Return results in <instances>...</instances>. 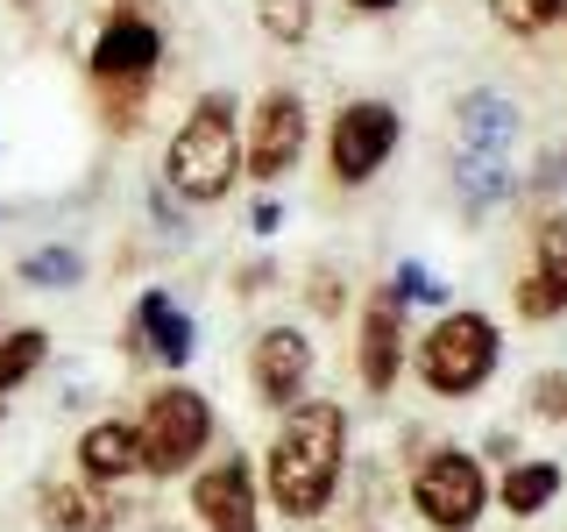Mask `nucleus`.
Masks as SVG:
<instances>
[{
  "label": "nucleus",
  "mask_w": 567,
  "mask_h": 532,
  "mask_svg": "<svg viewBox=\"0 0 567 532\" xmlns=\"http://www.w3.org/2000/svg\"><path fill=\"white\" fill-rule=\"evenodd\" d=\"M341 475H348V412L333 398H298L277 426L270 454H262L270 511H284L291 525H312L341 497Z\"/></svg>",
  "instance_id": "nucleus-1"
},
{
  "label": "nucleus",
  "mask_w": 567,
  "mask_h": 532,
  "mask_svg": "<svg viewBox=\"0 0 567 532\" xmlns=\"http://www.w3.org/2000/svg\"><path fill=\"white\" fill-rule=\"evenodd\" d=\"M241 177V106L235 93H206L177 121L171 150H164V192L185 206H220Z\"/></svg>",
  "instance_id": "nucleus-2"
},
{
  "label": "nucleus",
  "mask_w": 567,
  "mask_h": 532,
  "mask_svg": "<svg viewBox=\"0 0 567 532\" xmlns=\"http://www.w3.org/2000/svg\"><path fill=\"white\" fill-rule=\"evenodd\" d=\"M496 362H504V334H496V319L475 313V306H447L412 341V369H419L425 398H447V405L475 398V390L496 377Z\"/></svg>",
  "instance_id": "nucleus-3"
},
{
  "label": "nucleus",
  "mask_w": 567,
  "mask_h": 532,
  "mask_svg": "<svg viewBox=\"0 0 567 532\" xmlns=\"http://www.w3.org/2000/svg\"><path fill=\"white\" fill-rule=\"evenodd\" d=\"M156 64H164V29L135 8L106 14L93 50H85V71H93V85L106 93V129H128L135 121V106L150 100V85H156Z\"/></svg>",
  "instance_id": "nucleus-4"
},
{
  "label": "nucleus",
  "mask_w": 567,
  "mask_h": 532,
  "mask_svg": "<svg viewBox=\"0 0 567 532\" xmlns=\"http://www.w3.org/2000/svg\"><path fill=\"white\" fill-rule=\"evenodd\" d=\"M135 433H142V475H192V461L213 440V398L192 383H156L142 398Z\"/></svg>",
  "instance_id": "nucleus-5"
},
{
  "label": "nucleus",
  "mask_w": 567,
  "mask_h": 532,
  "mask_svg": "<svg viewBox=\"0 0 567 532\" xmlns=\"http://www.w3.org/2000/svg\"><path fill=\"white\" fill-rule=\"evenodd\" d=\"M404 490H412V511L433 532H475V519L489 511V475L468 448H425Z\"/></svg>",
  "instance_id": "nucleus-6"
},
{
  "label": "nucleus",
  "mask_w": 567,
  "mask_h": 532,
  "mask_svg": "<svg viewBox=\"0 0 567 532\" xmlns=\"http://www.w3.org/2000/svg\"><path fill=\"white\" fill-rule=\"evenodd\" d=\"M404 142V121L390 100H348L341 114L327 121V171L333 185H369Z\"/></svg>",
  "instance_id": "nucleus-7"
},
{
  "label": "nucleus",
  "mask_w": 567,
  "mask_h": 532,
  "mask_svg": "<svg viewBox=\"0 0 567 532\" xmlns=\"http://www.w3.org/2000/svg\"><path fill=\"white\" fill-rule=\"evenodd\" d=\"M306 135H312V114L291 85H270L256 106H248V129H241V177L256 185H277L284 171L306 156Z\"/></svg>",
  "instance_id": "nucleus-8"
},
{
  "label": "nucleus",
  "mask_w": 567,
  "mask_h": 532,
  "mask_svg": "<svg viewBox=\"0 0 567 532\" xmlns=\"http://www.w3.org/2000/svg\"><path fill=\"white\" fill-rule=\"evenodd\" d=\"M404 348H412L404 298H398V284H377L362 298V319H354V377H362L369 398H390V383L404 377Z\"/></svg>",
  "instance_id": "nucleus-9"
},
{
  "label": "nucleus",
  "mask_w": 567,
  "mask_h": 532,
  "mask_svg": "<svg viewBox=\"0 0 567 532\" xmlns=\"http://www.w3.org/2000/svg\"><path fill=\"white\" fill-rule=\"evenodd\" d=\"M248 383H256V405L291 412L312 383V334L291 327V319H284V327H262L256 341H248Z\"/></svg>",
  "instance_id": "nucleus-10"
},
{
  "label": "nucleus",
  "mask_w": 567,
  "mask_h": 532,
  "mask_svg": "<svg viewBox=\"0 0 567 532\" xmlns=\"http://www.w3.org/2000/svg\"><path fill=\"white\" fill-rule=\"evenodd\" d=\"M192 519L206 532H262V497L248 454H220L213 469L192 475Z\"/></svg>",
  "instance_id": "nucleus-11"
},
{
  "label": "nucleus",
  "mask_w": 567,
  "mask_h": 532,
  "mask_svg": "<svg viewBox=\"0 0 567 532\" xmlns=\"http://www.w3.org/2000/svg\"><path fill=\"white\" fill-rule=\"evenodd\" d=\"M128 334H135V348H142V355H156L164 369H185L192 355H199V327H192V313L177 306L164 284H150V291L135 298Z\"/></svg>",
  "instance_id": "nucleus-12"
},
{
  "label": "nucleus",
  "mask_w": 567,
  "mask_h": 532,
  "mask_svg": "<svg viewBox=\"0 0 567 532\" xmlns=\"http://www.w3.org/2000/svg\"><path fill=\"white\" fill-rule=\"evenodd\" d=\"M79 475L85 483H128L142 475V433L135 419H93L79 433Z\"/></svg>",
  "instance_id": "nucleus-13"
},
{
  "label": "nucleus",
  "mask_w": 567,
  "mask_h": 532,
  "mask_svg": "<svg viewBox=\"0 0 567 532\" xmlns=\"http://www.w3.org/2000/svg\"><path fill=\"white\" fill-rule=\"evenodd\" d=\"M518 135V106L504 93H461L454 106V156H511Z\"/></svg>",
  "instance_id": "nucleus-14"
},
{
  "label": "nucleus",
  "mask_w": 567,
  "mask_h": 532,
  "mask_svg": "<svg viewBox=\"0 0 567 532\" xmlns=\"http://www.w3.org/2000/svg\"><path fill=\"white\" fill-rule=\"evenodd\" d=\"M114 511L121 504H106L100 483H35V519H43L50 532H114Z\"/></svg>",
  "instance_id": "nucleus-15"
},
{
  "label": "nucleus",
  "mask_w": 567,
  "mask_h": 532,
  "mask_svg": "<svg viewBox=\"0 0 567 532\" xmlns=\"http://www.w3.org/2000/svg\"><path fill=\"white\" fill-rule=\"evenodd\" d=\"M560 483H567L560 461H546V454H539V461H511L504 483H496V504H504L511 519H539V511L560 497Z\"/></svg>",
  "instance_id": "nucleus-16"
},
{
  "label": "nucleus",
  "mask_w": 567,
  "mask_h": 532,
  "mask_svg": "<svg viewBox=\"0 0 567 532\" xmlns=\"http://www.w3.org/2000/svg\"><path fill=\"white\" fill-rule=\"evenodd\" d=\"M511 192V164L504 156H454V200L468 221H483V213Z\"/></svg>",
  "instance_id": "nucleus-17"
},
{
  "label": "nucleus",
  "mask_w": 567,
  "mask_h": 532,
  "mask_svg": "<svg viewBox=\"0 0 567 532\" xmlns=\"http://www.w3.org/2000/svg\"><path fill=\"white\" fill-rule=\"evenodd\" d=\"M43 355H50V334H43V327L0 334V398H8V390H22L35 369H43Z\"/></svg>",
  "instance_id": "nucleus-18"
},
{
  "label": "nucleus",
  "mask_w": 567,
  "mask_h": 532,
  "mask_svg": "<svg viewBox=\"0 0 567 532\" xmlns=\"http://www.w3.org/2000/svg\"><path fill=\"white\" fill-rule=\"evenodd\" d=\"M532 270L554 284L560 306H567V213H546V221L532 227Z\"/></svg>",
  "instance_id": "nucleus-19"
},
{
  "label": "nucleus",
  "mask_w": 567,
  "mask_h": 532,
  "mask_svg": "<svg viewBox=\"0 0 567 532\" xmlns=\"http://www.w3.org/2000/svg\"><path fill=\"white\" fill-rule=\"evenodd\" d=\"M256 29L284 50H298L312 35V0H256Z\"/></svg>",
  "instance_id": "nucleus-20"
},
{
  "label": "nucleus",
  "mask_w": 567,
  "mask_h": 532,
  "mask_svg": "<svg viewBox=\"0 0 567 532\" xmlns=\"http://www.w3.org/2000/svg\"><path fill=\"white\" fill-rule=\"evenodd\" d=\"M489 14L504 35H546L567 14V0H489Z\"/></svg>",
  "instance_id": "nucleus-21"
},
{
  "label": "nucleus",
  "mask_w": 567,
  "mask_h": 532,
  "mask_svg": "<svg viewBox=\"0 0 567 532\" xmlns=\"http://www.w3.org/2000/svg\"><path fill=\"white\" fill-rule=\"evenodd\" d=\"M22 277L43 284V291H71V284L85 277V256H79V248H29V256H22Z\"/></svg>",
  "instance_id": "nucleus-22"
},
{
  "label": "nucleus",
  "mask_w": 567,
  "mask_h": 532,
  "mask_svg": "<svg viewBox=\"0 0 567 532\" xmlns=\"http://www.w3.org/2000/svg\"><path fill=\"white\" fill-rule=\"evenodd\" d=\"M390 284H398V298H404V306H425V313H433V306H447V284H440V270H425V263H404V270L390 277Z\"/></svg>",
  "instance_id": "nucleus-23"
},
{
  "label": "nucleus",
  "mask_w": 567,
  "mask_h": 532,
  "mask_svg": "<svg viewBox=\"0 0 567 532\" xmlns=\"http://www.w3.org/2000/svg\"><path fill=\"white\" fill-rule=\"evenodd\" d=\"M518 313L532 319V327H539V319H560L567 306H560V291H554V284H546L539 270H525V277H518Z\"/></svg>",
  "instance_id": "nucleus-24"
},
{
  "label": "nucleus",
  "mask_w": 567,
  "mask_h": 532,
  "mask_svg": "<svg viewBox=\"0 0 567 532\" xmlns=\"http://www.w3.org/2000/svg\"><path fill=\"white\" fill-rule=\"evenodd\" d=\"M532 412L539 419H567V369H546V377H532Z\"/></svg>",
  "instance_id": "nucleus-25"
},
{
  "label": "nucleus",
  "mask_w": 567,
  "mask_h": 532,
  "mask_svg": "<svg viewBox=\"0 0 567 532\" xmlns=\"http://www.w3.org/2000/svg\"><path fill=\"white\" fill-rule=\"evenodd\" d=\"M277 221H284L277 200H256V213H248V227H256V235H277Z\"/></svg>",
  "instance_id": "nucleus-26"
},
{
  "label": "nucleus",
  "mask_w": 567,
  "mask_h": 532,
  "mask_svg": "<svg viewBox=\"0 0 567 532\" xmlns=\"http://www.w3.org/2000/svg\"><path fill=\"white\" fill-rule=\"evenodd\" d=\"M312 306H319V313H333V306H341V291H333V277H319V284H312Z\"/></svg>",
  "instance_id": "nucleus-27"
},
{
  "label": "nucleus",
  "mask_w": 567,
  "mask_h": 532,
  "mask_svg": "<svg viewBox=\"0 0 567 532\" xmlns=\"http://www.w3.org/2000/svg\"><path fill=\"white\" fill-rule=\"evenodd\" d=\"M348 8H354V14H398L404 0H348Z\"/></svg>",
  "instance_id": "nucleus-28"
},
{
  "label": "nucleus",
  "mask_w": 567,
  "mask_h": 532,
  "mask_svg": "<svg viewBox=\"0 0 567 532\" xmlns=\"http://www.w3.org/2000/svg\"><path fill=\"white\" fill-rule=\"evenodd\" d=\"M354 532H383V525H354Z\"/></svg>",
  "instance_id": "nucleus-29"
},
{
  "label": "nucleus",
  "mask_w": 567,
  "mask_h": 532,
  "mask_svg": "<svg viewBox=\"0 0 567 532\" xmlns=\"http://www.w3.org/2000/svg\"><path fill=\"white\" fill-rule=\"evenodd\" d=\"M0 419H8V405H0Z\"/></svg>",
  "instance_id": "nucleus-30"
},
{
  "label": "nucleus",
  "mask_w": 567,
  "mask_h": 532,
  "mask_svg": "<svg viewBox=\"0 0 567 532\" xmlns=\"http://www.w3.org/2000/svg\"><path fill=\"white\" fill-rule=\"evenodd\" d=\"M560 164H567V150H560Z\"/></svg>",
  "instance_id": "nucleus-31"
}]
</instances>
